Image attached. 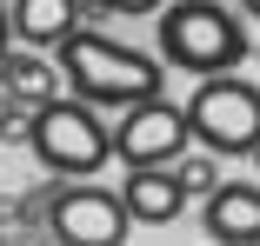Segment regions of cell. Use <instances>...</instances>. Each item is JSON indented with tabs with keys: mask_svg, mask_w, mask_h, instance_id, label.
I'll return each mask as SVG.
<instances>
[{
	"mask_svg": "<svg viewBox=\"0 0 260 246\" xmlns=\"http://www.w3.org/2000/svg\"><path fill=\"white\" fill-rule=\"evenodd\" d=\"M54 60H60V73H67V87L80 100L114 107V113L147 100V93H167V60L160 54H140V47H127L114 33H93V27L67 33L54 47Z\"/></svg>",
	"mask_w": 260,
	"mask_h": 246,
	"instance_id": "cell-1",
	"label": "cell"
},
{
	"mask_svg": "<svg viewBox=\"0 0 260 246\" xmlns=\"http://www.w3.org/2000/svg\"><path fill=\"white\" fill-rule=\"evenodd\" d=\"M153 54L193 80H207V73L247 67L253 40H247V20L227 14L220 0H167L160 20H153Z\"/></svg>",
	"mask_w": 260,
	"mask_h": 246,
	"instance_id": "cell-2",
	"label": "cell"
},
{
	"mask_svg": "<svg viewBox=\"0 0 260 246\" xmlns=\"http://www.w3.org/2000/svg\"><path fill=\"white\" fill-rule=\"evenodd\" d=\"M34 160L60 180H100V167L114 160V120L107 107L80 100V93H54V100H40V120H34Z\"/></svg>",
	"mask_w": 260,
	"mask_h": 246,
	"instance_id": "cell-3",
	"label": "cell"
},
{
	"mask_svg": "<svg viewBox=\"0 0 260 246\" xmlns=\"http://www.w3.org/2000/svg\"><path fill=\"white\" fill-rule=\"evenodd\" d=\"M187 127H193V146H207V153L253 160V146H260V80H247L240 67L207 73L187 93Z\"/></svg>",
	"mask_w": 260,
	"mask_h": 246,
	"instance_id": "cell-4",
	"label": "cell"
},
{
	"mask_svg": "<svg viewBox=\"0 0 260 246\" xmlns=\"http://www.w3.org/2000/svg\"><path fill=\"white\" fill-rule=\"evenodd\" d=\"M134 207L120 186H100V180H60L54 173V200H47V239H67V246H120L134 233Z\"/></svg>",
	"mask_w": 260,
	"mask_h": 246,
	"instance_id": "cell-5",
	"label": "cell"
},
{
	"mask_svg": "<svg viewBox=\"0 0 260 246\" xmlns=\"http://www.w3.org/2000/svg\"><path fill=\"white\" fill-rule=\"evenodd\" d=\"M193 146L187 107H174L167 93H147V100L114 113V160L120 167H174Z\"/></svg>",
	"mask_w": 260,
	"mask_h": 246,
	"instance_id": "cell-6",
	"label": "cell"
},
{
	"mask_svg": "<svg viewBox=\"0 0 260 246\" xmlns=\"http://www.w3.org/2000/svg\"><path fill=\"white\" fill-rule=\"evenodd\" d=\"M200 226L220 246H260V173L253 180H220L200 200Z\"/></svg>",
	"mask_w": 260,
	"mask_h": 246,
	"instance_id": "cell-7",
	"label": "cell"
},
{
	"mask_svg": "<svg viewBox=\"0 0 260 246\" xmlns=\"http://www.w3.org/2000/svg\"><path fill=\"white\" fill-rule=\"evenodd\" d=\"M120 193H127V207H134L140 226H174V220L187 213V200H193L174 167H127Z\"/></svg>",
	"mask_w": 260,
	"mask_h": 246,
	"instance_id": "cell-8",
	"label": "cell"
},
{
	"mask_svg": "<svg viewBox=\"0 0 260 246\" xmlns=\"http://www.w3.org/2000/svg\"><path fill=\"white\" fill-rule=\"evenodd\" d=\"M7 7H14V40L20 47H47V54L67 33L87 27V0H7Z\"/></svg>",
	"mask_w": 260,
	"mask_h": 246,
	"instance_id": "cell-9",
	"label": "cell"
},
{
	"mask_svg": "<svg viewBox=\"0 0 260 246\" xmlns=\"http://www.w3.org/2000/svg\"><path fill=\"white\" fill-rule=\"evenodd\" d=\"M0 87L27 93V100H54V93L67 87V73H60V60L47 54V47H27V54L7 47V60H0Z\"/></svg>",
	"mask_w": 260,
	"mask_h": 246,
	"instance_id": "cell-10",
	"label": "cell"
},
{
	"mask_svg": "<svg viewBox=\"0 0 260 246\" xmlns=\"http://www.w3.org/2000/svg\"><path fill=\"white\" fill-rule=\"evenodd\" d=\"M34 120H40V100L0 87V146H27V140H34Z\"/></svg>",
	"mask_w": 260,
	"mask_h": 246,
	"instance_id": "cell-11",
	"label": "cell"
},
{
	"mask_svg": "<svg viewBox=\"0 0 260 246\" xmlns=\"http://www.w3.org/2000/svg\"><path fill=\"white\" fill-rule=\"evenodd\" d=\"M174 173H180V186L193 193V200H207V193L220 186V153H207V146L193 153V146H187V153L174 160Z\"/></svg>",
	"mask_w": 260,
	"mask_h": 246,
	"instance_id": "cell-12",
	"label": "cell"
},
{
	"mask_svg": "<svg viewBox=\"0 0 260 246\" xmlns=\"http://www.w3.org/2000/svg\"><path fill=\"white\" fill-rule=\"evenodd\" d=\"M100 14H127V20H140V14H160V0H93Z\"/></svg>",
	"mask_w": 260,
	"mask_h": 246,
	"instance_id": "cell-13",
	"label": "cell"
},
{
	"mask_svg": "<svg viewBox=\"0 0 260 246\" xmlns=\"http://www.w3.org/2000/svg\"><path fill=\"white\" fill-rule=\"evenodd\" d=\"M7 47H20V40H14V7L0 0V60H7Z\"/></svg>",
	"mask_w": 260,
	"mask_h": 246,
	"instance_id": "cell-14",
	"label": "cell"
},
{
	"mask_svg": "<svg viewBox=\"0 0 260 246\" xmlns=\"http://www.w3.org/2000/svg\"><path fill=\"white\" fill-rule=\"evenodd\" d=\"M240 14H247V20H260V0H240Z\"/></svg>",
	"mask_w": 260,
	"mask_h": 246,
	"instance_id": "cell-15",
	"label": "cell"
},
{
	"mask_svg": "<svg viewBox=\"0 0 260 246\" xmlns=\"http://www.w3.org/2000/svg\"><path fill=\"white\" fill-rule=\"evenodd\" d=\"M253 173H260V146H253Z\"/></svg>",
	"mask_w": 260,
	"mask_h": 246,
	"instance_id": "cell-16",
	"label": "cell"
},
{
	"mask_svg": "<svg viewBox=\"0 0 260 246\" xmlns=\"http://www.w3.org/2000/svg\"><path fill=\"white\" fill-rule=\"evenodd\" d=\"M0 239H7V226H0Z\"/></svg>",
	"mask_w": 260,
	"mask_h": 246,
	"instance_id": "cell-17",
	"label": "cell"
},
{
	"mask_svg": "<svg viewBox=\"0 0 260 246\" xmlns=\"http://www.w3.org/2000/svg\"><path fill=\"white\" fill-rule=\"evenodd\" d=\"M253 60H260V47H253Z\"/></svg>",
	"mask_w": 260,
	"mask_h": 246,
	"instance_id": "cell-18",
	"label": "cell"
}]
</instances>
